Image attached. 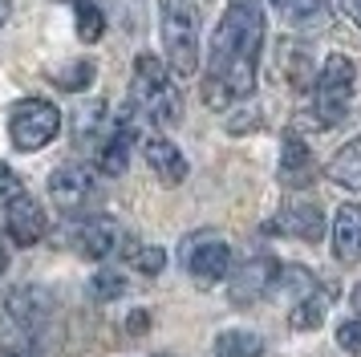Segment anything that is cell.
Segmentation results:
<instances>
[{"label": "cell", "instance_id": "1", "mask_svg": "<svg viewBox=\"0 0 361 357\" xmlns=\"http://www.w3.org/2000/svg\"><path fill=\"white\" fill-rule=\"evenodd\" d=\"M264 45L260 0H228V13L212 32V61L203 78V102L212 110H228L235 97L256 90V57Z\"/></svg>", "mask_w": 361, "mask_h": 357}, {"label": "cell", "instance_id": "2", "mask_svg": "<svg viewBox=\"0 0 361 357\" xmlns=\"http://www.w3.org/2000/svg\"><path fill=\"white\" fill-rule=\"evenodd\" d=\"M353 81H357V69L345 53H329L321 73L312 81V106L300 118L317 130H333L349 114V102H353Z\"/></svg>", "mask_w": 361, "mask_h": 357}, {"label": "cell", "instance_id": "3", "mask_svg": "<svg viewBox=\"0 0 361 357\" xmlns=\"http://www.w3.org/2000/svg\"><path fill=\"white\" fill-rule=\"evenodd\" d=\"M130 106L142 110L150 122L159 126H175L183 114V97L175 90V81L166 73V65L154 53H138L134 61V85H130Z\"/></svg>", "mask_w": 361, "mask_h": 357}, {"label": "cell", "instance_id": "4", "mask_svg": "<svg viewBox=\"0 0 361 357\" xmlns=\"http://www.w3.org/2000/svg\"><path fill=\"white\" fill-rule=\"evenodd\" d=\"M159 20L171 73L191 78L199 69V8L191 0H159Z\"/></svg>", "mask_w": 361, "mask_h": 357}, {"label": "cell", "instance_id": "5", "mask_svg": "<svg viewBox=\"0 0 361 357\" xmlns=\"http://www.w3.org/2000/svg\"><path fill=\"white\" fill-rule=\"evenodd\" d=\"M61 130V114L57 106L41 102V97H29V102H17L13 114H8V134H13V146L17 150H41L49 146Z\"/></svg>", "mask_w": 361, "mask_h": 357}, {"label": "cell", "instance_id": "6", "mask_svg": "<svg viewBox=\"0 0 361 357\" xmlns=\"http://www.w3.org/2000/svg\"><path fill=\"white\" fill-rule=\"evenodd\" d=\"M183 256V268L187 276H195L199 284H215V280H224L231 272V248L224 236H215V231H195V236H187L179 248Z\"/></svg>", "mask_w": 361, "mask_h": 357}, {"label": "cell", "instance_id": "7", "mask_svg": "<svg viewBox=\"0 0 361 357\" xmlns=\"http://www.w3.org/2000/svg\"><path fill=\"white\" fill-rule=\"evenodd\" d=\"M122 243H126V236H122V227L110 215H94V219H82V224L73 227V248L85 260L114 256V252H122Z\"/></svg>", "mask_w": 361, "mask_h": 357}, {"label": "cell", "instance_id": "8", "mask_svg": "<svg viewBox=\"0 0 361 357\" xmlns=\"http://www.w3.org/2000/svg\"><path fill=\"white\" fill-rule=\"evenodd\" d=\"M276 276H280V264L268 256H252L244 260L235 272H231V301H256V296H268L276 292Z\"/></svg>", "mask_w": 361, "mask_h": 357}, {"label": "cell", "instance_id": "9", "mask_svg": "<svg viewBox=\"0 0 361 357\" xmlns=\"http://www.w3.org/2000/svg\"><path fill=\"white\" fill-rule=\"evenodd\" d=\"M8 313H13V321L29 333H41L45 325L53 321V296L41 284H20V289L8 292Z\"/></svg>", "mask_w": 361, "mask_h": 357}, {"label": "cell", "instance_id": "10", "mask_svg": "<svg viewBox=\"0 0 361 357\" xmlns=\"http://www.w3.org/2000/svg\"><path fill=\"white\" fill-rule=\"evenodd\" d=\"M49 195L61 211H82L94 199V175L85 167H57L49 175Z\"/></svg>", "mask_w": 361, "mask_h": 357}, {"label": "cell", "instance_id": "11", "mask_svg": "<svg viewBox=\"0 0 361 357\" xmlns=\"http://www.w3.org/2000/svg\"><path fill=\"white\" fill-rule=\"evenodd\" d=\"M4 224H8V236L17 243H37L41 236H45V227H49V219H45V207L37 203L33 195L20 191L13 203H8V215H4Z\"/></svg>", "mask_w": 361, "mask_h": 357}, {"label": "cell", "instance_id": "12", "mask_svg": "<svg viewBox=\"0 0 361 357\" xmlns=\"http://www.w3.org/2000/svg\"><path fill=\"white\" fill-rule=\"evenodd\" d=\"M272 227L288 231V236H296V240L317 243L321 236H325V215H321V207L309 203V199H293V203L276 215V224H272Z\"/></svg>", "mask_w": 361, "mask_h": 357}, {"label": "cell", "instance_id": "13", "mask_svg": "<svg viewBox=\"0 0 361 357\" xmlns=\"http://www.w3.org/2000/svg\"><path fill=\"white\" fill-rule=\"evenodd\" d=\"M280 178H284L288 187H309L312 178H317V162H312L309 146H305V138H300L296 130H288V134H284V155H280Z\"/></svg>", "mask_w": 361, "mask_h": 357}, {"label": "cell", "instance_id": "14", "mask_svg": "<svg viewBox=\"0 0 361 357\" xmlns=\"http://www.w3.org/2000/svg\"><path fill=\"white\" fill-rule=\"evenodd\" d=\"M147 162H150V171L163 178L166 187H175V183H183L187 178V159H183V150L171 138H163V134H154V138H147Z\"/></svg>", "mask_w": 361, "mask_h": 357}, {"label": "cell", "instance_id": "15", "mask_svg": "<svg viewBox=\"0 0 361 357\" xmlns=\"http://www.w3.org/2000/svg\"><path fill=\"white\" fill-rule=\"evenodd\" d=\"M130 138H134L130 110H122L114 134L98 146V171L102 175H122V171H126V162H130Z\"/></svg>", "mask_w": 361, "mask_h": 357}, {"label": "cell", "instance_id": "16", "mask_svg": "<svg viewBox=\"0 0 361 357\" xmlns=\"http://www.w3.org/2000/svg\"><path fill=\"white\" fill-rule=\"evenodd\" d=\"M333 248L345 264H357L361 260V207L357 203H345L337 211V224H333Z\"/></svg>", "mask_w": 361, "mask_h": 357}, {"label": "cell", "instance_id": "17", "mask_svg": "<svg viewBox=\"0 0 361 357\" xmlns=\"http://www.w3.org/2000/svg\"><path fill=\"white\" fill-rule=\"evenodd\" d=\"M272 8H276L293 29H329V0H272Z\"/></svg>", "mask_w": 361, "mask_h": 357}, {"label": "cell", "instance_id": "18", "mask_svg": "<svg viewBox=\"0 0 361 357\" xmlns=\"http://www.w3.org/2000/svg\"><path fill=\"white\" fill-rule=\"evenodd\" d=\"M325 175L337 183V187H345V191H361V138H353V143H345L333 159H329Z\"/></svg>", "mask_w": 361, "mask_h": 357}, {"label": "cell", "instance_id": "19", "mask_svg": "<svg viewBox=\"0 0 361 357\" xmlns=\"http://www.w3.org/2000/svg\"><path fill=\"white\" fill-rule=\"evenodd\" d=\"M215 357H264V341L252 329H224L215 337Z\"/></svg>", "mask_w": 361, "mask_h": 357}, {"label": "cell", "instance_id": "20", "mask_svg": "<svg viewBox=\"0 0 361 357\" xmlns=\"http://www.w3.org/2000/svg\"><path fill=\"white\" fill-rule=\"evenodd\" d=\"M276 292H288L296 301H305V296H312V292H321V284H317V276L309 272V268H300V264H288V268H280L276 276Z\"/></svg>", "mask_w": 361, "mask_h": 357}, {"label": "cell", "instance_id": "21", "mask_svg": "<svg viewBox=\"0 0 361 357\" xmlns=\"http://www.w3.org/2000/svg\"><path fill=\"white\" fill-rule=\"evenodd\" d=\"M280 57H284V78L293 81V85H300V90H312V57H309V49H300V45H284L280 49Z\"/></svg>", "mask_w": 361, "mask_h": 357}, {"label": "cell", "instance_id": "22", "mask_svg": "<svg viewBox=\"0 0 361 357\" xmlns=\"http://www.w3.org/2000/svg\"><path fill=\"white\" fill-rule=\"evenodd\" d=\"M325 313H329V301L321 292H312V296H305V301H296L288 308V321H293V329H321Z\"/></svg>", "mask_w": 361, "mask_h": 357}, {"label": "cell", "instance_id": "23", "mask_svg": "<svg viewBox=\"0 0 361 357\" xmlns=\"http://www.w3.org/2000/svg\"><path fill=\"white\" fill-rule=\"evenodd\" d=\"M122 256H130V264L138 268V272L147 276H159L166 268V252L163 248H154V243H122Z\"/></svg>", "mask_w": 361, "mask_h": 357}, {"label": "cell", "instance_id": "24", "mask_svg": "<svg viewBox=\"0 0 361 357\" xmlns=\"http://www.w3.org/2000/svg\"><path fill=\"white\" fill-rule=\"evenodd\" d=\"M90 296L94 301H118V296H126V276L118 272V268H98V272L90 276Z\"/></svg>", "mask_w": 361, "mask_h": 357}, {"label": "cell", "instance_id": "25", "mask_svg": "<svg viewBox=\"0 0 361 357\" xmlns=\"http://www.w3.org/2000/svg\"><path fill=\"white\" fill-rule=\"evenodd\" d=\"M73 122H78V126H73V130H78V143L90 146V138H94L102 126H106V102H98V97H94V102H85Z\"/></svg>", "mask_w": 361, "mask_h": 357}, {"label": "cell", "instance_id": "26", "mask_svg": "<svg viewBox=\"0 0 361 357\" xmlns=\"http://www.w3.org/2000/svg\"><path fill=\"white\" fill-rule=\"evenodd\" d=\"M78 4V37L82 41H98L102 29H106V20H102V13L94 8V0H73Z\"/></svg>", "mask_w": 361, "mask_h": 357}, {"label": "cell", "instance_id": "27", "mask_svg": "<svg viewBox=\"0 0 361 357\" xmlns=\"http://www.w3.org/2000/svg\"><path fill=\"white\" fill-rule=\"evenodd\" d=\"M61 90H85L90 81H94V65L90 61H73V65H66V69H53L49 73Z\"/></svg>", "mask_w": 361, "mask_h": 357}, {"label": "cell", "instance_id": "28", "mask_svg": "<svg viewBox=\"0 0 361 357\" xmlns=\"http://www.w3.org/2000/svg\"><path fill=\"white\" fill-rule=\"evenodd\" d=\"M337 345H341L345 353L361 357V321L357 317H349V321L337 325Z\"/></svg>", "mask_w": 361, "mask_h": 357}, {"label": "cell", "instance_id": "29", "mask_svg": "<svg viewBox=\"0 0 361 357\" xmlns=\"http://www.w3.org/2000/svg\"><path fill=\"white\" fill-rule=\"evenodd\" d=\"M20 195V178H17V171L8 167V162H0V203L8 207L13 199Z\"/></svg>", "mask_w": 361, "mask_h": 357}, {"label": "cell", "instance_id": "30", "mask_svg": "<svg viewBox=\"0 0 361 357\" xmlns=\"http://www.w3.org/2000/svg\"><path fill=\"white\" fill-rule=\"evenodd\" d=\"M256 126H260V110H240V114H231L228 134H247V130H256Z\"/></svg>", "mask_w": 361, "mask_h": 357}, {"label": "cell", "instance_id": "31", "mask_svg": "<svg viewBox=\"0 0 361 357\" xmlns=\"http://www.w3.org/2000/svg\"><path fill=\"white\" fill-rule=\"evenodd\" d=\"M337 4H341V13L349 16V20H353L357 29H361V0H337Z\"/></svg>", "mask_w": 361, "mask_h": 357}, {"label": "cell", "instance_id": "32", "mask_svg": "<svg viewBox=\"0 0 361 357\" xmlns=\"http://www.w3.org/2000/svg\"><path fill=\"white\" fill-rule=\"evenodd\" d=\"M142 325H147V313H130V333H147Z\"/></svg>", "mask_w": 361, "mask_h": 357}, {"label": "cell", "instance_id": "33", "mask_svg": "<svg viewBox=\"0 0 361 357\" xmlns=\"http://www.w3.org/2000/svg\"><path fill=\"white\" fill-rule=\"evenodd\" d=\"M8 16H13V0H0V25H4Z\"/></svg>", "mask_w": 361, "mask_h": 357}, {"label": "cell", "instance_id": "34", "mask_svg": "<svg viewBox=\"0 0 361 357\" xmlns=\"http://www.w3.org/2000/svg\"><path fill=\"white\" fill-rule=\"evenodd\" d=\"M0 357H37V353H33V349H4Z\"/></svg>", "mask_w": 361, "mask_h": 357}, {"label": "cell", "instance_id": "35", "mask_svg": "<svg viewBox=\"0 0 361 357\" xmlns=\"http://www.w3.org/2000/svg\"><path fill=\"white\" fill-rule=\"evenodd\" d=\"M353 308L361 313V284H353Z\"/></svg>", "mask_w": 361, "mask_h": 357}, {"label": "cell", "instance_id": "36", "mask_svg": "<svg viewBox=\"0 0 361 357\" xmlns=\"http://www.w3.org/2000/svg\"><path fill=\"white\" fill-rule=\"evenodd\" d=\"M8 268V252H4V243H0V272Z\"/></svg>", "mask_w": 361, "mask_h": 357}, {"label": "cell", "instance_id": "37", "mask_svg": "<svg viewBox=\"0 0 361 357\" xmlns=\"http://www.w3.org/2000/svg\"><path fill=\"white\" fill-rule=\"evenodd\" d=\"M163 357H166V353H163Z\"/></svg>", "mask_w": 361, "mask_h": 357}]
</instances>
